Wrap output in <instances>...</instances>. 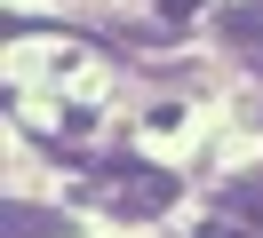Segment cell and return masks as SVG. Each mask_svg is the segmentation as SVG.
<instances>
[{"label":"cell","mask_w":263,"mask_h":238,"mask_svg":"<svg viewBox=\"0 0 263 238\" xmlns=\"http://www.w3.org/2000/svg\"><path fill=\"white\" fill-rule=\"evenodd\" d=\"M199 238H239V222H223V214H215V222H208Z\"/></svg>","instance_id":"6"},{"label":"cell","mask_w":263,"mask_h":238,"mask_svg":"<svg viewBox=\"0 0 263 238\" xmlns=\"http://www.w3.org/2000/svg\"><path fill=\"white\" fill-rule=\"evenodd\" d=\"M215 214H223V222H263V167L215 190Z\"/></svg>","instance_id":"3"},{"label":"cell","mask_w":263,"mask_h":238,"mask_svg":"<svg viewBox=\"0 0 263 238\" xmlns=\"http://www.w3.org/2000/svg\"><path fill=\"white\" fill-rule=\"evenodd\" d=\"M72 199L104 206V214H160V206L176 199V175L144 167V159H96L88 183H72Z\"/></svg>","instance_id":"1"},{"label":"cell","mask_w":263,"mask_h":238,"mask_svg":"<svg viewBox=\"0 0 263 238\" xmlns=\"http://www.w3.org/2000/svg\"><path fill=\"white\" fill-rule=\"evenodd\" d=\"M215 32L239 40V48H263V0H231V8L215 16Z\"/></svg>","instance_id":"4"},{"label":"cell","mask_w":263,"mask_h":238,"mask_svg":"<svg viewBox=\"0 0 263 238\" xmlns=\"http://www.w3.org/2000/svg\"><path fill=\"white\" fill-rule=\"evenodd\" d=\"M0 238H64V214H48V206H24V199H8V206H0Z\"/></svg>","instance_id":"2"},{"label":"cell","mask_w":263,"mask_h":238,"mask_svg":"<svg viewBox=\"0 0 263 238\" xmlns=\"http://www.w3.org/2000/svg\"><path fill=\"white\" fill-rule=\"evenodd\" d=\"M152 8H160V16H167V24H183V16H192V8H199V0H152Z\"/></svg>","instance_id":"5"}]
</instances>
